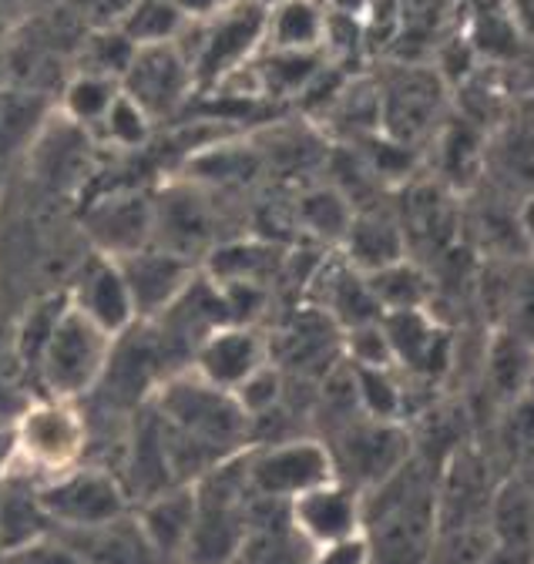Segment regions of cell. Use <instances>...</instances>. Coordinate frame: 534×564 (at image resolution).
Returning <instances> with one entry per match:
<instances>
[{
  "instance_id": "obj_3",
  "label": "cell",
  "mask_w": 534,
  "mask_h": 564,
  "mask_svg": "<svg viewBox=\"0 0 534 564\" xmlns=\"http://www.w3.org/2000/svg\"><path fill=\"white\" fill-rule=\"evenodd\" d=\"M8 441L11 454L4 470L44 484L81 467L88 451V423L75 403L44 397L18 416Z\"/></svg>"
},
{
  "instance_id": "obj_12",
  "label": "cell",
  "mask_w": 534,
  "mask_h": 564,
  "mask_svg": "<svg viewBox=\"0 0 534 564\" xmlns=\"http://www.w3.org/2000/svg\"><path fill=\"white\" fill-rule=\"evenodd\" d=\"M118 265H121L124 286H128L139 323L162 319L185 296V290L198 275L192 259L159 249V246H145L139 252H131V256L118 259Z\"/></svg>"
},
{
  "instance_id": "obj_13",
  "label": "cell",
  "mask_w": 534,
  "mask_h": 564,
  "mask_svg": "<svg viewBox=\"0 0 534 564\" xmlns=\"http://www.w3.org/2000/svg\"><path fill=\"white\" fill-rule=\"evenodd\" d=\"M265 364H273L270 336L259 326H239V323L209 329L195 343L192 352V370L226 393H232L246 377H252Z\"/></svg>"
},
{
  "instance_id": "obj_41",
  "label": "cell",
  "mask_w": 534,
  "mask_h": 564,
  "mask_svg": "<svg viewBox=\"0 0 534 564\" xmlns=\"http://www.w3.org/2000/svg\"><path fill=\"white\" fill-rule=\"evenodd\" d=\"M521 226H524V239H527V252L534 256V198L524 205L521 212Z\"/></svg>"
},
{
  "instance_id": "obj_20",
  "label": "cell",
  "mask_w": 534,
  "mask_h": 564,
  "mask_svg": "<svg viewBox=\"0 0 534 564\" xmlns=\"http://www.w3.org/2000/svg\"><path fill=\"white\" fill-rule=\"evenodd\" d=\"M54 534L68 541L85 564H165L131 511L91 531H54Z\"/></svg>"
},
{
  "instance_id": "obj_15",
  "label": "cell",
  "mask_w": 534,
  "mask_h": 564,
  "mask_svg": "<svg viewBox=\"0 0 534 564\" xmlns=\"http://www.w3.org/2000/svg\"><path fill=\"white\" fill-rule=\"evenodd\" d=\"M290 524L309 547L357 538L363 534V494L340 477L313 487L290 501Z\"/></svg>"
},
{
  "instance_id": "obj_34",
  "label": "cell",
  "mask_w": 534,
  "mask_h": 564,
  "mask_svg": "<svg viewBox=\"0 0 534 564\" xmlns=\"http://www.w3.org/2000/svg\"><path fill=\"white\" fill-rule=\"evenodd\" d=\"M131 57H135V44H131L118 28H101L81 47V57H78L75 70H81V75H98V78H108V82L121 85V75L128 70Z\"/></svg>"
},
{
  "instance_id": "obj_7",
  "label": "cell",
  "mask_w": 534,
  "mask_h": 564,
  "mask_svg": "<svg viewBox=\"0 0 534 564\" xmlns=\"http://www.w3.org/2000/svg\"><path fill=\"white\" fill-rule=\"evenodd\" d=\"M329 454L344 484L357 487L360 494H370L411 464L414 437L404 423L360 416L347 423L340 444L329 447Z\"/></svg>"
},
{
  "instance_id": "obj_26",
  "label": "cell",
  "mask_w": 534,
  "mask_h": 564,
  "mask_svg": "<svg viewBox=\"0 0 534 564\" xmlns=\"http://www.w3.org/2000/svg\"><path fill=\"white\" fill-rule=\"evenodd\" d=\"M326 11L319 0H283L265 18V47L270 51H323Z\"/></svg>"
},
{
  "instance_id": "obj_24",
  "label": "cell",
  "mask_w": 534,
  "mask_h": 564,
  "mask_svg": "<svg viewBox=\"0 0 534 564\" xmlns=\"http://www.w3.org/2000/svg\"><path fill=\"white\" fill-rule=\"evenodd\" d=\"M481 377H488V387L504 400V406H511L534 390V352L508 333L491 329L481 357Z\"/></svg>"
},
{
  "instance_id": "obj_17",
  "label": "cell",
  "mask_w": 534,
  "mask_h": 564,
  "mask_svg": "<svg viewBox=\"0 0 534 564\" xmlns=\"http://www.w3.org/2000/svg\"><path fill=\"white\" fill-rule=\"evenodd\" d=\"M68 303L81 316H88L98 329H105L111 339H121L139 323L118 259H108L98 252L75 272V286H72Z\"/></svg>"
},
{
  "instance_id": "obj_14",
  "label": "cell",
  "mask_w": 534,
  "mask_h": 564,
  "mask_svg": "<svg viewBox=\"0 0 534 564\" xmlns=\"http://www.w3.org/2000/svg\"><path fill=\"white\" fill-rule=\"evenodd\" d=\"M380 323L393 349V367L404 377L437 380L454 367V336L431 310L383 313Z\"/></svg>"
},
{
  "instance_id": "obj_6",
  "label": "cell",
  "mask_w": 534,
  "mask_h": 564,
  "mask_svg": "<svg viewBox=\"0 0 534 564\" xmlns=\"http://www.w3.org/2000/svg\"><path fill=\"white\" fill-rule=\"evenodd\" d=\"M265 18L270 8L259 0H232V4L203 21L198 44L192 47L195 85H219L242 70L265 47Z\"/></svg>"
},
{
  "instance_id": "obj_29",
  "label": "cell",
  "mask_w": 534,
  "mask_h": 564,
  "mask_svg": "<svg viewBox=\"0 0 534 564\" xmlns=\"http://www.w3.org/2000/svg\"><path fill=\"white\" fill-rule=\"evenodd\" d=\"M280 269V249L270 239H239L209 252V279L216 282H252L262 286Z\"/></svg>"
},
{
  "instance_id": "obj_33",
  "label": "cell",
  "mask_w": 534,
  "mask_h": 564,
  "mask_svg": "<svg viewBox=\"0 0 534 564\" xmlns=\"http://www.w3.org/2000/svg\"><path fill=\"white\" fill-rule=\"evenodd\" d=\"M353 393H357L360 416L404 423L407 393H404V373L400 370H353Z\"/></svg>"
},
{
  "instance_id": "obj_16",
  "label": "cell",
  "mask_w": 534,
  "mask_h": 564,
  "mask_svg": "<svg viewBox=\"0 0 534 564\" xmlns=\"http://www.w3.org/2000/svg\"><path fill=\"white\" fill-rule=\"evenodd\" d=\"M85 232L98 256L124 259L152 246V195L111 192L85 212Z\"/></svg>"
},
{
  "instance_id": "obj_21",
  "label": "cell",
  "mask_w": 534,
  "mask_h": 564,
  "mask_svg": "<svg viewBox=\"0 0 534 564\" xmlns=\"http://www.w3.org/2000/svg\"><path fill=\"white\" fill-rule=\"evenodd\" d=\"M340 252L357 272L370 275L383 265L407 259V239L396 216H386V212H357Z\"/></svg>"
},
{
  "instance_id": "obj_36",
  "label": "cell",
  "mask_w": 534,
  "mask_h": 564,
  "mask_svg": "<svg viewBox=\"0 0 534 564\" xmlns=\"http://www.w3.org/2000/svg\"><path fill=\"white\" fill-rule=\"evenodd\" d=\"M98 128L105 131V138L111 141V145H118L124 152H135V149H142L145 141L152 138L155 121L135 101H131L124 91H118V98L111 101V108H108V115L101 118Z\"/></svg>"
},
{
  "instance_id": "obj_2",
  "label": "cell",
  "mask_w": 534,
  "mask_h": 564,
  "mask_svg": "<svg viewBox=\"0 0 534 564\" xmlns=\"http://www.w3.org/2000/svg\"><path fill=\"white\" fill-rule=\"evenodd\" d=\"M152 413L175 434L203 444L219 457L239 454L252 427L246 413L239 410L236 397L206 383L192 367L155 383Z\"/></svg>"
},
{
  "instance_id": "obj_10",
  "label": "cell",
  "mask_w": 534,
  "mask_h": 564,
  "mask_svg": "<svg viewBox=\"0 0 534 564\" xmlns=\"http://www.w3.org/2000/svg\"><path fill=\"white\" fill-rule=\"evenodd\" d=\"M192 88H195V70L178 44L135 47V57H131L128 70L121 75V91L152 121L172 118L185 105Z\"/></svg>"
},
{
  "instance_id": "obj_22",
  "label": "cell",
  "mask_w": 534,
  "mask_h": 564,
  "mask_svg": "<svg viewBox=\"0 0 534 564\" xmlns=\"http://www.w3.org/2000/svg\"><path fill=\"white\" fill-rule=\"evenodd\" d=\"M54 524L47 521L37 484L18 474H0V554H11L37 538H47Z\"/></svg>"
},
{
  "instance_id": "obj_42",
  "label": "cell",
  "mask_w": 534,
  "mask_h": 564,
  "mask_svg": "<svg viewBox=\"0 0 534 564\" xmlns=\"http://www.w3.org/2000/svg\"><path fill=\"white\" fill-rule=\"evenodd\" d=\"M262 8H276V4H283V0H259Z\"/></svg>"
},
{
  "instance_id": "obj_4",
  "label": "cell",
  "mask_w": 534,
  "mask_h": 564,
  "mask_svg": "<svg viewBox=\"0 0 534 564\" xmlns=\"http://www.w3.org/2000/svg\"><path fill=\"white\" fill-rule=\"evenodd\" d=\"M37 498L54 531H91L131 511V494L121 477L88 464L37 484Z\"/></svg>"
},
{
  "instance_id": "obj_28",
  "label": "cell",
  "mask_w": 534,
  "mask_h": 564,
  "mask_svg": "<svg viewBox=\"0 0 534 564\" xmlns=\"http://www.w3.org/2000/svg\"><path fill=\"white\" fill-rule=\"evenodd\" d=\"M357 216V205L333 185H316L299 195L296 202V223L303 232L323 246H344Z\"/></svg>"
},
{
  "instance_id": "obj_27",
  "label": "cell",
  "mask_w": 534,
  "mask_h": 564,
  "mask_svg": "<svg viewBox=\"0 0 534 564\" xmlns=\"http://www.w3.org/2000/svg\"><path fill=\"white\" fill-rule=\"evenodd\" d=\"M367 286L380 306V313H404V310H431L434 279L411 256L393 265H383L367 275Z\"/></svg>"
},
{
  "instance_id": "obj_11",
  "label": "cell",
  "mask_w": 534,
  "mask_h": 564,
  "mask_svg": "<svg viewBox=\"0 0 534 564\" xmlns=\"http://www.w3.org/2000/svg\"><path fill=\"white\" fill-rule=\"evenodd\" d=\"M478 303L491 329L508 333L534 352V256L491 259L478 272Z\"/></svg>"
},
{
  "instance_id": "obj_23",
  "label": "cell",
  "mask_w": 534,
  "mask_h": 564,
  "mask_svg": "<svg viewBox=\"0 0 534 564\" xmlns=\"http://www.w3.org/2000/svg\"><path fill=\"white\" fill-rule=\"evenodd\" d=\"M319 290H323V310L333 323H337V329H353V326H363V323H377L383 313L367 286V275L357 272L344 256L340 262L333 265H323L319 272Z\"/></svg>"
},
{
  "instance_id": "obj_40",
  "label": "cell",
  "mask_w": 534,
  "mask_h": 564,
  "mask_svg": "<svg viewBox=\"0 0 534 564\" xmlns=\"http://www.w3.org/2000/svg\"><path fill=\"white\" fill-rule=\"evenodd\" d=\"M232 4V0H175V8L182 11V18L188 24H203L216 14H222L226 8Z\"/></svg>"
},
{
  "instance_id": "obj_1",
  "label": "cell",
  "mask_w": 534,
  "mask_h": 564,
  "mask_svg": "<svg viewBox=\"0 0 534 564\" xmlns=\"http://www.w3.org/2000/svg\"><path fill=\"white\" fill-rule=\"evenodd\" d=\"M115 343L105 329H98L88 316H81L68 296H64V306L57 310V316L51 319L31 370L37 373L44 393L51 400H68L75 403L78 397L91 393L105 373L108 364L115 357Z\"/></svg>"
},
{
  "instance_id": "obj_19",
  "label": "cell",
  "mask_w": 534,
  "mask_h": 564,
  "mask_svg": "<svg viewBox=\"0 0 534 564\" xmlns=\"http://www.w3.org/2000/svg\"><path fill=\"white\" fill-rule=\"evenodd\" d=\"M135 518L155 554L165 564H182L195 528V487L178 484L162 494H152V498L142 501V511Z\"/></svg>"
},
{
  "instance_id": "obj_8",
  "label": "cell",
  "mask_w": 534,
  "mask_h": 564,
  "mask_svg": "<svg viewBox=\"0 0 534 564\" xmlns=\"http://www.w3.org/2000/svg\"><path fill=\"white\" fill-rule=\"evenodd\" d=\"M152 246L178 252L195 262V256H209L216 242V208L209 188L198 182L165 185L152 195Z\"/></svg>"
},
{
  "instance_id": "obj_5",
  "label": "cell",
  "mask_w": 534,
  "mask_h": 564,
  "mask_svg": "<svg viewBox=\"0 0 534 564\" xmlns=\"http://www.w3.org/2000/svg\"><path fill=\"white\" fill-rule=\"evenodd\" d=\"M246 480L255 498L290 505L299 494L337 480V464L329 444L316 437H293L246 451Z\"/></svg>"
},
{
  "instance_id": "obj_9",
  "label": "cell",
  "mask_w": 534,
  "mask_h": 564,
  "mask_svg": "<svg viewBox=\"0 0 534 564\" xmlns=\"http://www.w3.org/2000/svg\"><path fill=\"white\" fill-rule=\"evenodd\" d=\"M380 95V134L396 145H417L427 138L444 108V85L440 75L427 67H400L377 88Z\"/></svg>"
},
{
  "instance_id": "obj_25",
  "label": "cell",
  "mask_w": 534,
  "mask_h": 564,
  "mask_svg": "<svg viewBox=\"0 0 534 564\" xmlns=\"http://www.w3.org/2000/svg\"><path fill=\"white\" fill-rule=\"evenodd\" d=\"M47 118H51L47 95L21 85L0 88V162L31 149Z\"/></svg>"
},
{
  "instance_id": "obj_39",
  "label": "cell",
  "mask_w": 534,
  "mask_h": 564,
  "mask_svg": "<svg viewBox=\"0 0 534 564\" xmlns=\"http://www.w3.org/2000/svg\"><path fill=\"white\" fill-rule=\"evenodd\" d=\"M309 564H370V544L363 534L337 541V544H323V547H313Z\"/></svg>"
},
{
  "instance_id": "obj_32",
  "label": "cell",
  "mask_w": 534,
  "mask_h": 564,
  "mask_svg": "<svg viewBox=\"0 0 534 564\" xmlns=\"http://www.w3.org/2000/svg\"><path fill=\"white\" fill-rule=\"evenodd\" d=\"M118 91H121L118 82H108V78H98V75H81V70H75V75L61 88V111L57 115L88 131V128L101 124V118L108 115Z\"/></svg>"
},
{
  "instance_id": "obj_37",
  "label": "cell",
  "mask_w": 534,
  "mask_h": 564,
  "mask_svg": "<svg viewBox=\"0 0 534 564\" xmlns=\"http://www.w3.org/2000/svg\"><path fill=\"white\" fill-rule=\"evenodd\" d=\"M283 393H286V377H283V370L276 364L259 367L252 377H246L232 390V397H236V403H239V410L246 413L249 423L265 416V413H273L283 403Z\"/></svg>"
},
{
  "instance_id": "obj_38",
  "label": "cell",
  "mask_w": 534,
  "mask_h": 564,
  "mask_svg": "<svg viewBox=\"0 0 534 564\" xmlns=\"http://www.w3.org/2000/svg\"><path fill=\"white\" fill-rule=\"evenodd\" d=\"M0 564H85L75 547L64 541L61 534H47V538H37L11 554H0Z\"/></svg>"
},
{
  "instance_id": "obj_30",
  "label": "cell",
  "mask_w": 534,
  "mask_h": 564,
  "mask_svg": "<svg viewBox=\"0 0 534 564\" xmlns=\"http://www.w3.org/2000/svg\"><path fill=\"white\" fill-rule=\"evenodd\" d=\"M135 47H152V44H175L188 21L175 8V0H131V8L121 14L115 24Z\"/></svg>"
},
{
  "instance_id": "obj_31",
  "label": "cell",
  "mask_w": 534,
  "mask_h": 564,
  "mask_svg": "<svg viewBox=\"0 0 534 564\" xmlns=\"http://www.w3.org/2000/svg\"><path fill=\"white\" fill-rule=\"evenodd\" d=\"M404 229V239L411 236L431 242V246H447L454 236V212L440 192V185H414L404 205V219H396Z\"/></svg>"
},
{
  "instance_id": "obj_18",
  "label": "cell",
  "mask_w": 534,
  "mask_h": 564,
  "mask_svg": "<svg viewBox=\"0 0 534 564\" xmlns=\"http://www.w3.org/2000/svg\"><path fill=\"white\" fill-rule=\"evenodd\" d=\"M28 152L34 155V172L61 192H72L75 185H81L91 165L88 131L61 115L47 118V124L41 128V134L34 138V145Z\"/></svg>"
},
{
  "instance_id": "obj_35",
  "label": "cell",
  "mask_w": 534,
  "mask_h": 564,
  "mask_svg": "<svg viewBox=\"0 0 534 564\" xmlns=\"http://www.w3.org/2000/svg\"><path fill=\"white\" fill-rule=\"evenodd\" d=\"M340 357L353 370H396L393 367V349L386 339L383 323H363L340 333Z\"/></svg>"
}]
</instances>
